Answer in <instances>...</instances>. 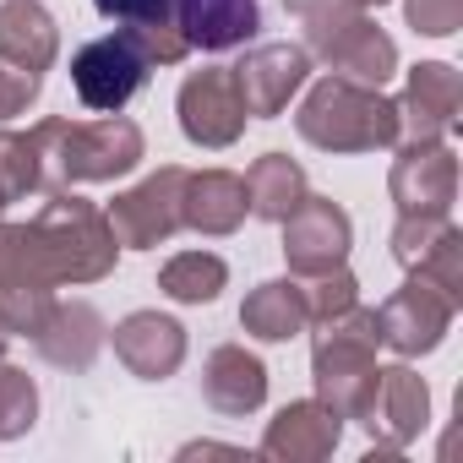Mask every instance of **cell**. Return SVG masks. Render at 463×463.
Listing matches in <instances>:
<instances>
[{"mask_svg": "<svg viewBox=\"0 0 463 463\" xmlns=\"http://www.w3.org/2000/svg\"><path fill=\"white\" fill-rule=\"evenodd\" d=\"M344 436V420L322 403V398H306V403H284L268 430H262V458L273 463H322Z\"/></svg>", "mask_w": 463, "mask_h": 463, "instance_id": "2e32d148", "label": "cell"}, {"mask_svg": "<svg viewBox=\"0 0 463 463\" xmlns=\"http://www.w3.org/2000/svg\"><path fill=\"white\" fill-rule=\"evenodd\" d=\"M23 246H28V273L55 289V284H99L115 273L120 241L109 218L77 196V191H50L39 218L23 223Z\"/></svg>", "mask_w": 463, "mask_h": 463, "instance_id": "6da1fadb", "label": "cell"}, {"mask_svg": "<svg viewBox=\"0 0 463 463\" xmlns=\"http://www.w3.org/2000/svg\"><path fill=\"white\" fill-rule=\"evenodd\" d=\"M306 202V169L289 153H262L246 169V207L268 223H284L295 207Z\"/></svg>", "mask_w": 463, "mask_h": 463, "instance_id": "d4e9b609", "label": "cell"}, {"mask_svg": "<svg viewBox=\"0 0 463 463\" xmlns=\"http://www.w3.org/2000/svg\"><path fill=\"white\" fill-rule=\"evenodd\" d=\"M430 420V392H425V376H414L409 365H387L376 371L371 382V398L360 409V425L371 430L376 447H409Z\"/></svg>", "mask_w": 463, "mask_h": 463, "instance_id": "7c38bea8", "label": "cell"}, {"mask_svg": "<svg viewBox=\"0 0 463 463\" xmlns=\"http://www.w3.org/2000/svg\"><path fill=\"white\" fill-rule=\"evenodd\" d=\"M39 420V387L28 371L17 365H0V441H17L28 436Z\"/></svg>", "mask_w": 463, "mask_h": 463, "instance_id": "83f0119b", "label": "cell"}, {"mask_svg": "<svg viewBox=\"0 0 463 463\" xmlns=\"http://www.w3.org/2000/svg\"><path fill=\"white\" fill-rule=\"evenodd\" d=\"M39 88H44V77H39V71H17V66L0 61V120L23 115V109L39 99Z\"/></svg>", "mask_w": 463, "mask_h": 463, "instance_id": "1f68e13d", "label": "cell"}, {"mask_svg": "<svg viewBox=\"0 0 463 463\" xmlns=\"http://www.w3.org/2000/svg\"><path fill=\"white\" fill-rule=\"evenodd\" d=\"M295 126L322 153H382L398 142V104L382 99V88H365L349 77H322L306 93Z\"/></svg>", "mask_w": 463, "mask_h": 463, "instance_id": "3957f363", "label": "cell"}, {"mask_svg": "<svg viewBox=\"0 0 463 463\" xmlns=\"http://www.w3.org/2000/svg\"><path fill=\"white\" fill-rule=\"evenodd\" d=\"M306 39H311L306 55H322L333 66V77L382 88L398 71V44L349 0H317L306 12Z\"/></svg>", "mask_w": 463, "mask_h": 463, "instance_id": "5b68a950", "label": "cell"}, {"mask_svg": "<svg viewBox=\"0 0 463 463\" xmlns=\"http://www.w3.org/2000/svg\"><path fill=\"white\" fill-rule=\"evenodd\" d=\"M55 55H61V33L39 0H0V61L44 77Z\"/></svg>", "mask_w": 463, "mask_h": 463, "instance_id": "7402d4cb", "label": "cell"}, {"mask_svg": "<svg viewBox=\"0 0 463 463\" xmlns=\"http://www.w3.org/2000/svg\"><path fill=\"white\" fill-rule=\"evenodd\" d=\"M229 71H235V88H241V99H246V115L273 120V115H284L289 99L300 93V82H306V71H311V55H306L300 44H262V50H251L241 66H229Z\"/></svg>", "mask_w": 463, "mask_h": 463, "instance_id": "9a60e30c", "label": "cell"}, {"mask_svg": "<svg viewBox=\"0 0 463 463\" xmlns=\"http://www.w3.org/2000/svg\"><path fill=\"white\" fill-rule=\"evenodd\" d=\"M246 180L229 169H202L185 175V196H180V218L196 235H235L246 223Z\"/></svg>", "mask_w": 463, "mask_h": 463, "instance_id": "44dd1931", "label": "cell"}, {"mask_svg": "<svg viewBox=\"0 0 463 463\" xmlns=\"http://www.w3.org/2000/svg\"><path fill=\"white\" fill-rule=\"evenodd\" d=\"M180 196H185V169L169 164V169L147 175L142 185H131L126 196H115V207H109L104 218H109L115 241H120L126 251H153V246H164V241L175 235V229H185Z\"/></svg>", "mask_w": 463, "mask_h": 463, "instance_id": "8992f818", "label": "cell"}, {"mask_svg": "<svg viewBox=\"0 0 463 463\" xmlns=\"http://www.w3.org/2000/svg\"><path fill=\"white\" fill-rule=\"evenodd\" d=\"M55 311V289H0V327L17 333V338H33Z\"/></svg>", "mask_w": 463, "mask_h": 463, "instance_id": "f1b7e54d", "label": "cell"}, {"mask_svg": "<svg viewBox=\"0 0 463 463\" xmlns=\"http://www.w3.org/2000/svg\"><path fill=\"white\" fill-rule=\"evenodd\" d=\"M6 338H12V333H6V327H0V354H6Z\"/></svg>", "mask_w": 463, "mask_h": 463, "instance_id": "e575fe53", "label": "cell"}, {"mask_svg": "<svg viewBox=\"0 0 463 463\" xmlns=\"http://www.w3.org/2000/svg\"><path fill=\"white\" fill-rule=\"evenodd\" d=\"M142 82H147V61H142V50H137L126 33L93 39V44H82L77 61H71V88H77V99H82L88 109H99V115H120V109L142 93Z\"/></svg>", "mask_w": 463, "mask_h": 463, "instance_id": "9c48e42d", "label": "cell"}, {"mask_svg": "<svg viewBox=\"0 0 463 463\" xmlns=\"http://www.w3.org/2000/svg\"><path fill=\"white\" fill-rule=\"evenodd\" d=\"M349 6H360V12H371V6H382V0H349Z\"/></svg>", "mask_w": 463, "mask_h": 463, "instance_id": "836d02e7", "label": "cell"}, {"mask_svg": "<svg viewBox=\"0 0 463 463\" xmlns=\"http://www.w3.org/2000/svg\"><path fill=\"white\" fill-rule=\"evenodd\" d=\"M387 191L398 213H452L458 202V153L447 142H403Z\"/></svg>", "mask_w": 463, "mask_h": 463, "instance_id": "4fadbf2b", "label": "cell"}, {"mask_svg": "<svg viewBox=\"0 0 463 463\" xmlns=\"http://www.w3.org/2000/svg\"><path fill=\"white\" fill-rule=\"evenodd\" d=\"M33 147H39V169H44V196L66 191V185H99V180H120L142 164L147 142L142 126L126 115H99V120H39L33 126Z\"/></svg>", "mask_w": 463, "mask_h": 463, "instance_id": "7a4b0ae2", "label": "cell"}, {"mask_svg": "<svg viewBox=\"0 0 463 463\" xmlns=\"http://www.w3.org/2000/svg\"><path fill=\"white\" fill-rule=\"evenodd\" d=\"M463 109V77L441 61H425L409 71V88L398 99V137L403 142H441L458 126Z\"/></svg>", "mask_w": 463, "mask_h": 463, "instance_id": "5bb4252c", "label": "cell"}, {"mask_svg": "<svg viewBox=\"0 0 463 463\" xmlns=\"http://www.w3.org/2000/svg\"><path fill=\"white\" fill-rule=\"evenodd\" d=\"M23 196H44V169L33 131H0V213Z\"/></svg>", "mask_w": 463, "mask_h": 463, "instance_id": "4316f807", "label": "cell"}, {"mask_svg": "<svg viewBox=\"0 0 463 463\" xmlns=\"http://www.w3.org/2000/svg\"><path fill=\"white\" fill-rule=\"evenodd\" d=\"M33 344H39V354H44L50 365H61V371H88V365L99 360V349H104V317H99L88 300H71V306L55 300V311H50V322L33 333Z\"/></svg>", "mask_w": 463, "mask_h": 463, "instance_id": "603a6c76", "label": "cell"}, {"mask_svg": "<svg viewBox=\"0 0 463 463\" xmlns=\"http://www.w3.org/2000/svg\"><path fill=\"white\" fill-rule=\"evenodd\" d=\"M300 289H306L311 322L338 317V311H349V306L360 300V284H354V273H349V268H327V273H317V279H311V284H300Z\"/></svg>", "mask_w": 463, "mask_h": 463, "instance_id": "f546056e", "label": "cell"}, {"mask_svg": "<svg viewBox=\"0 0 463 463\" xmlns=\"http://www.w3.org/2000/svg\"><path fill=\"white\" fill-rule=\"evenodd\" d=\"M349 241H354V229H349V213L327 196H311L284 218V257H289V273L295 279H317L327 268H344L349 257Z\"/></svg>", "mask_w": 463, "mask_h": 463, "instance_id": "8fae6325", "label": "cell"}, {"mask_svg": "<svg viewBox=\"0 0 463 463\" xmlns=\"http://www.w3.org/2000/svg\"><path fill=\"white\" fill-rule=\"evenodd\" d=\"M223 284H229V268L213 251H180L158 268V289L180 306H207V300H218Z\"/></svg>", "mask_w": 463, "mask_h": 463, "instance_id": "484cf974", "label": "cell"}, {"mask_svg": "<svg viewBox=\"0 0 463 463\" xmlns=\"http://www.w3.org/2000/svg\"><path fill=\"white\" fill-rule=\"evenodd\" d=\"M115 354L131 376L142 382H164L180 371L185 360V327L175 317H158V311H137L115 327Z\"/></svg>", "mask_w": 463, "mask_h": 463, "instance_id": "ac0fdd59", "label": "cell"}, {"mask_svg": "<svg viewBox=\"0 0 463 463\" xmlns=\"http://www.w3.org/2000/svg\"><path fill=\"white\" fill-rule=\"evenodd\" d=\"M93 6L120 23V33L142 50L147 66H180L191 55L180 23H175V0H93Z\"/></svg>", "mask_w": 463, "mask_h": 463, "instance_id": "d6986e66", "label": "cell"}, {"mask_svg": "<svg viewBox=\"0 0 463 463\" xmlns=\"http://www.w3.org/2000/svg\"><path fill=\"white\" fill-rule=\"evenodd\" d=\"M284 6H289V12H300V17H306V12H311V6H317V0H284Z\"/></svg>", "mask_w": 463, "mask_h": 463, "instance_id": "d6a6232c", "label": "cell"}, {"mask_svg": "<svg viewBox=\"0 0 463 463\" xmlns=\"http://www.w3.org/2000/svg\"><path fill=\"white\" fill-rule=\"evenodd\" d=\"M403 12H409V28L425 39H447L463 28V0H403Z\"/></svg>", "mask_w": 463, "mask_h": 463, "instance_id": "4dcf8cb0", "label": "cell"}, {"mask_svg": "<svg viewBox=\"0 0 463 463\" xmlns=\"http://www.w3.org/2000/svg\"><path fill=\"white\" fill-rule=\"evenodd\" d=\"M180 131L196 142V147H229V142H241L246 131V99L235 88V71L229 66H202L180 82Z\"/></svg>", "mask_w": 463, "mask_h": 463, "instance_id": "ba28073f", "label": "cell"}, {"mask_svg": "<svg viewBox=\"0 0 463 463\" xmlns=\"http://www.w3.org/2000/svg\"><path fill=\"white\" fill-rule=\"evenodd\" d=\"M452 317H458V306H452L430 279L409 273L403 289L376 311V333H382L387 349H398L403 360H414V354H430V349L441 344V333L452 327Z\"/></svg>", "mask_w": 463, "mask_h": 463, "instance_id": "30bf717a", "label": "cell"}, {"mask_svg": "<svg viewBox=\"0 0 463 463\" xmlns=\"http://www.w3.org/2000/svg\"><path fill=\"white\" fill-rule=\"evenodd\" d=\"M392 257L409 273L430 279L452 306H463V235L447 213H398Z\"/></svg>", "mask_w": 463, "mask_h": 463, "instance_id": "52a82bcc", "label": "cell"}, {"mask_svg": "<svg viewBox=\"0 0 463 463\" xmlns=\"http://www.w3.org/2000/svg\"><path fill=\"white\" fill-rule=\"evenodd\" d=\"M175 23L191 50L218 55V50H241L262 28V6L257 0H175Z\"/></svg>", "mask_w": 463, "mask_h": 463, "instance_id": "ffe728a7", "label": "cell"}, {"mask_svg": "<svg viewBox=\"0 0 463 463\" xmlns=\"http://www.w3.org/2000/svg\"><path fill=\"white\" fill-rule=\"evenodd\" d=\"M241 327L262 344H284L295 333L311 327V306H306V289L295 279H273V284H257L241 306Z\"/></svg>", "mask_w": 463, "mask_h": 463, "instance_id": "cb8c5ba5", "label": "cell"}, {"mask_svg": "<svg viewBox=\"0 0 463 463\" xmlns=\"http://www.w3.org/2000/svg\"><path fill=\"white\" fill-rule=\"evenodd\" d=\"M202 398L223 420H246L268 398V365L241 344H218L207 354V365H202Z\"/></svg>", "mask_w": 463, "mask_h": 463, "instance_id": "e0dca14e", "label": "cell"}, {"mask_svg": "<svg viewBox=\"0 0 463 463\" xmlns=\"http://www.w3.org/2000/svg\"><path fill=\"white\" fill-rule=\"evenodd\" d=\"M376 311H365L360 300L338 317H322V333L311 344V376H317V398L338 414V420H360L371 382H376Z\"/></svg>", "mask_w": 463, "mask_h": 463, "instance_id": "277c9868", "label": "cell"}]
</instances>
